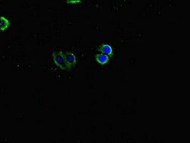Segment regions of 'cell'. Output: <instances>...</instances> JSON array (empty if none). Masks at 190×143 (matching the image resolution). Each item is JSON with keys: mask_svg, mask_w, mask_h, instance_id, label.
<instances>
[{"mask_svg": "<svg viewBox=\"0 0 190 143\" xmlns=\"http://www.w3.org/2000/svg\"><path fill=\"white\" fill-rule=\"evenodd\" d=\"M100 51L101 52L104 54L107 55V56H111L113 54V49H112V47H111L110 45L108 44H104L100 46Z\"/></svg>", "mask_w": 190, "mask_h": 143, "instance_id": "cell-3", "label": "cell"}, {"mask_svg": "<svg viewBox=\"0 0 190 143\" xmlns=\"http://www.w3.org/2000/svg\"><path fill=\"white\" fill-rule=\"evenodd\" d=\"M79 1H68L67 2H72V3H75V2H78Z\"/></svg>", "mask_w": 190, "mask_h": 143, "instance_id": "cell-6", "label": "cell"}, {"mask_svg": "<svg viewBox=\"0 0 190 143\" xmlns=\"http://www.w3.org/2000/svg\"><path fill=\"white\" fill-rule=\"evenodd\" d=\"M96 60H97V61L99 63L104 65V64L107 63L108 62L109 57H108L107 55L104 54V53H100V54H97L96 56Z\"/></svg>", "mask_w": 190, "mask_h": 143, "instance_id": "cell-4", "label": "cell"}, {"mask_svg": "<svg viewBox=\"0 0 190 143\" xmlns=\"http://www.w3.org/2000/svg\"><path fill=\"white\" fill-rule=\"evenodd\" d=\"M64 57H65V61H66L67 63L69 64V65L70 66V67H72V66H74L75 64V62H76V58L73 53H66Z\"/></svg>", "mask_w": 190, "mask_h": 143, "instance_id": "cell-2", "label": "cell"}, {"mask_svg": "<svg viewBox=\"0 0 190 143\" xmlns=\"http://www.w3.org/2000/svg\"><path fill=\"white\" fill-rule=\"evenodd\" d=\"M9 21L7 19H5V18L2 17L1 18V28L2 30H5L9 27Z\"/></svg>", "mask_w": 190, "mask_h": 143, "instance_id": "cell-5", "label": "cell"}, {"mask_svg": "<svg viewBox=\"0 0 190 143\" xmlns=\"http://www.w3.org/2000/svg\"><path fill=\"white\" fill-rule=\"evenodd\" d=\"M53 57L56 64L58 65L60 69H63V70H69L70 69V66H69V64L67 63L66 61H65V57L62 55V52L53 53Z\"/></svg>", "mask_w": 190, "mask_h": 143, "instance_id": "cell-1", "label": "cell"}]
</instances>
